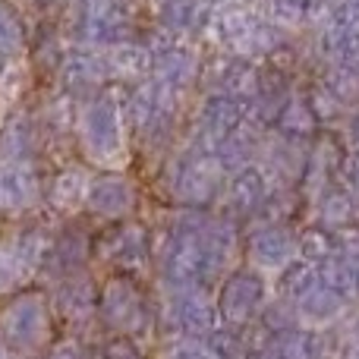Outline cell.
<instances>
[{
	"label": "cell",
	"instance_id": "cell-1",
	"mask_svg": "<svg viewBox=\"0 0 359 359\" xmlns=\"http://www.w3.org/2000/svg\"><path fill=\"white\" fill-rule=\"evenodd\" d=\"M16 44V25L0 13V48H13Z\"/></svg>",
	"mask_w": 359,
	"mask_h": 359
}]
</instances>
